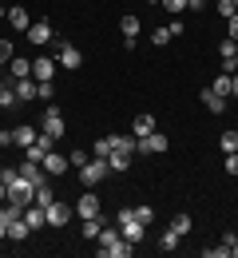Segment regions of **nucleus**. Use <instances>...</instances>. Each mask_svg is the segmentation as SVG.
Masks as SVG:
<instances>
[{
  "label": "nucleus",
  "instance_id": "nucleus-47",
  "mask_svg": "<svg viewBox=\"0 0 238 258\" xmlns=\"http://www.w3.org/2000/svg\"><path fill=\"white\" fill-rule=\"evenodd\" d=\"M226 72H238V52H234V60H230V68H226Z\"/></svg>",
  "mask_w": 238,
  "mask_h": 258
},
{
  "label": "nucleus",
  "instance_id": "nucleus-3",
  "mask_svg": "<svg viewBox=\"0 0 238 258\" xmlns=\"http://www.w3.org/2000/svg\"><path fill=\"white\" fill-rule=\"evenodd\" d=\"M167 147H171V139L159 127L151 131V135H143V139H135V155H163Z\"/></svg>",
  "mask_w": 238,
  "mask_h": 258
},
{
  "label": "nucleus",
  "instance_id": "nucleus-42",
  "mask_svg": "<svg viewBox=\"0 0 238 258\" xmlns=\"http://www.w3.org/2000/svg\"><path fill=\"white\" fill-rule=\"evenodd\" d=\"M36 99H52V80H44V84H40V92H36Z\"/></svg>",
  "mask_w": 238,
  "mask_h": 258
},
{
  "label": "nucleus",
  "instance_id": "nucleus-25",
  "mask_svg": "<svg viewBox=\"0 0 238 258\" xmlns=\"http://www.w3.org/2000/svg\"><path fill=\"white\" fill-rule=\"evenodd\" d=\"M171 230H175V234H179V238H187V234H191V226H195V223H191V215H175V219H171Z\"/></svg>",
  "mask_w": 238,
  "mask_h": 258
},
{
  "label": "nucleus",
  "instance_id": "nucleus-52",
  "mask_svg": "<svg viewBox=\"0 0 238 258\" xmlns=\"http://www.w3.org/2000/svg\"><path fill=\"white\" fill-rule=\"evenodd\" d=\"M234 8H238V0H234Z\"/></svg>",
  "mask_w": 238,
  "mask_h": 258
},
{
  "label": "nucleus",
  "instance_id": "nucleus-46",
  "mask_svg": "<svg viewBox=\"0 0 238 258\" xmlns=\"http://www.w3.org/2000/svg\"><path fill=\"white\" fill-rule=\"evenodd\" d=\"M4 238H8V223H0V242H4Z\"/></svg>",
  "mask_w": 238,
  "mask_h": 258
},
{
  "label": "nucleus",
  "instance_id": "nucleus-2",
  "mask_svg": "<svg viewBox=\"0 0 238 258\" xmlns=\"http://www.w3.org/2000/svg\"><path fill=\"white\" fill-rule=\"evenodd\" d=\"M107 175H111L107 159H96V155H92V159H88L84 167H80V183H84V187H100V183L107 179Z\"/></svg>",
  "mask_w": 238,
  "mask_h": 258
},
{
  "label": "nucleus",
  "instance_id": "nucleus-1",
  "mask_svg": "<svg viewBox=\"0 0 238 258\" xmlns=\"http://www.w3.org/2000/svg\"><path fill=\"white\" fill-rule=\"evenodd\" d=\"M96 242H100V258H131L135 254V242H127L119 234V226H103Z\"/></svg>",
  "mask_w": 238,
  "mask_h": 258
},
{
  "label": "nucleus",
  "instance_id": "nucleus-7",
  "mask_svg": "<svg viewBox=\"0 0 238 258\" xmlns=\"http://www.w3.org/2000/svg\"><path fill=\"white\" fill-rule=\"evenodd\" d=\"M40 167H44V171H48L52 179H60V175H64V171L71 167V163H68V155H56V147H52V151H48V155L40 159Z\"/></svg>",
  "mask_w": 238,
  "mask_h": 258
},
{
  "label": "nucleus",
  "instance_id": "nucleus-40",
  "mask_svg": "<svg viewBox=\"0 0 238 258\" xmlns=\"http://www.w3.org/2000/svg\"><path fill=\"white\" fill-rule=\"evenodd\" d=\"M163 8H167V12H175V16H179V12L187 8V0H163Z\"/></svg>",
  "mask_w": 238,
  "mask_h": 258
},
{
  "label": "nucleus",
  "instance_id": "nucleus-18",
  "mask_svg": "<svg viewBox=\"0 0 238 258\" xmlns=\"http://www.w3.org/2000/svg\"><path fill=\"white\" fill-rule=\"evenodd\" d=\"M119 32H123V40H135V36L143 32V24H139V16H135V12H127V16L119 20Z\"/></svg>",
  "mask_w": 238,
  "mask_h": 258
},
{
  "label": "nucleus",
  "instance_id": "nucleus-6",
  "mask_svg": "<svg viewBox=\"0 0 238 258\" xmlns=\"http://www.w3.org/2000/svg\"><path fill=\"white\" fill-rule=\"evenodd\" d=\"M60 68H68V72H75V68L84 64V56H80V48L71 44V40H60V60H56Z\"/></svg>",
  "mask_w": 238,
  "mask_h": 258
},
{
  "label": "nucleus",
  "instance_id": "nucleus-27",
  "mask_svg": "<svg viewBox=\"0 0 238 258\" xmlns=\"http://www.w3.org/2000/svg\"><path fill=\"white\" fill-rule=\"evenodd\" d=\"M234 52H238V44L226 36L222 44H218V60H222V68H230V60H234Z\"/></svg>",
  "mask_w": 238,
  "mask_h": 258
},
{
  "label": "nucleus",
  "instance_id": "nucleus-11",
  "mask_svg": "<svg viewBox=\"0 0 238 258\" xmlns=\"http://www.w3.org/2000/svg\"><path fill=\"white\" fill-rule=\"evenodd\" d=\"M52 76H56V60L36 56V60H32V80H36V84H44V80H52Z\"/></svg>",
  "mask_w": 238,
  "mask_h": 258
},
{
  "label": "nucleus",
  "instance_id": "nucleus-38",
  "mask_svg": "<svg viewBox=\"0 0 238 258\" xmlns=\"http://www.w3.org/2000/svg\"><path fill=\"white\" fill-rule=\"evenodd\" d=\"M222 167H226V175H238V151H230V155H226V163H222Z\"/></svg>",
  "mask_w": 238,
  "mask_h": 258
},
{
  "label": "nucleus",
  "instance_id": "nucleus-8",
  "mask_svg": "<svg viewBox=\"0 0 238 258\" xmlns=\"http://www.w3.org/2000/svg\"><path fill=\"white\" fill-rule=\"evenodd\" d=\"M75 215H80V219H96V215H103L100 199H96L92 191H84V195H80V203H75Z\"/></svg>",
  "mask_w": 238,
  "mask_h": 258
},
{
  "label": "nucleus",
  "instance_id": "nucleus-36",
  "mask_svg": "<svg viewBox=\"0 0 238 258\" xmlns=\"http://www.w3.org/2000/svg\"><path fill=\"white\" fill-rule=\"evenodd\" d=\"M68 163H71V167H75V171H80V167L88 163V151H71V155H68Z\"/></svg>",
  "mask_w": 238,
  "mask_h": 258
},
{
  "label": "nucleus",
  "instance_id": "nucleus-4",
  "mask_svg": "<svg viewBox=\"0 0 238 258\" xmlns=\"http://www.w3.org/2000/svg\"><path fill=\"white\" fill-rule=\"evenodd\" d=\"M40 131H44V135H52V139H60V135H64V115H60V107H56V103H48V107H44V115H40Z\"/></svg>",
  "mask_w": 238,
  "mask_h": 258
},
{
  "label": "nucleus",
  "instance_id": "nucleus-44",
  "mask_svg": "<svg viewBox=\"0 0 238 258\" xmlns=\"http://www.w3.org/2000/svg\"><path fill=\"white\" fill-rule=\"evenodd\" d=\"M187 8H191V12H203V8H206V0H187Z\"/></svg>",
  "mask_w": 238,
  "mask_h": 258
},
{
  "label": "nucleus",
  "instance_id": "nucleus-39",
  "mask_svg": "<svg viewBox=\"0 0 238 258\" xmlns=\"http://www.w3.org/2000/svg\"><path fill=\"white\" fill-rule=\"evenodd\" d=\"M226 36H230V40H234V44H238V12H234V16H230V20H226Z\"/></svg>",
  "mask_w": 238,
  "mask_h": 258
},
{
  "label": "nucleus",
  "instance_id": "nucleus-26",
  "mask_svg": "<svg viewBox=\"0 0 238 258\" xmlns=\"http://www.w3.org/2000/svg\"><path fill=\"white\" fill-rule=\"evenodd\" d=\"M80 230H84V238H100V230H103V215H96V219H84V223H80Z\"/></svg>",
  "mask_w": 238,
  "mask_h": 258
},
{
  "label": "nucleus",
  "instance_id": "nucleus-13",
  "mask_svg": "<svg viewBox=\"0 0 238 258\" xmlns=\"http://www.w3.org/2000/svg\"><path fill=\"white\" fill-rule=\"evenodd\" d=\"M119 234H123V238H127V242H143V238H147V223H139V219H131V223H123L119 226Z\"/></svg>",
  "mask_w": 238,
  "mask_h": 258
},
{
  "label": "nucleus",
  "instance_id": "nucleus-17",
  "mask_svg": "<svg viewBox=\"0 0 238 258\" xmlns=\"http://www.w3.org/2000/svg\"><path fill=\"white\" fill-rule=\"evenodd\" d=\"M8 24H12L16 32H28V28H32V16H28L24 8H8Z\"/></svg>",
  "mask_w": 238,
  "mask_h": 258
},
{
  "label": "nucleus",
  "instance_id": "nucleus-49",
  "mask_svg": "<svg viewBox=\"0 0 238 258\" xmlns=\"http://www.w3.org/2000/svg\"><path fill=\"white\" fill-rule=\"evenodd\" d=\"M0 20H8V8H4V4H0Z\"/></svg>",
  "mask_w": 238,
  "mask_h": 258
},
{
  "label": "nucleus",
  "instance_id": "nucleus-31",
  "mask_svg": "<svg viewBox=\"0 0 238 258\" xmlns=\"http://www.w3.org/2000/svg\"><path fill=\"white\" fill-rule=\"evenodd\" d=\"M218 96H230V72H222V76H214V84H210Z\"/></svg>",
  "mask_w": 238,
  "mask_h": 258
},
{
  "label": "nucleus",
  "instance_id": "nucleus-29",
  "mask_svg": "<svg viewBox=\"0 0 238 258\" xmlns=\"http://www.w3.org/2000/svg\"><path fill=\"white\" fill-rule=\"evenodd\" d=\"M92 155H96V159H107V155H111V139H107V135H100V139L92 143Z\"/></svg>",
  "mask_w": 238,
  "mask_h": 258
},
{
  "label": "nucleus",
  "instance_id": "nucleus-28",
  "mask_svg": "<svg viewBox=\"0 0 238 258\" xmlns=\"http://www.w3.org/2000/svg\"><path fill=\"white\" fill-rule=\"evenodd\" d=\"M218 147H222V155H230V151H238V127H234V131H222V139H218Z\"/></svg>",
  "mask_w": 238,
  "mask_h": 258
},
{
  "label": "nucleus",
  "instance_id": "nucleus-24",
  "mask_svg": "<svg viewBox=\"0 0 238 258\" xmlns=\"http://www.w3.org/2000/svg\"><path fill=\"white\" fill-rule=\"evenodd\" d=\"M159 250H163V254H175V250H179V234H175L171 226L159 234Z\"/></svg>",
  "mask_w": 238,
  "mask_h": 258
},
{
  "label": "nucleus",
  "instance_id": "nucleus-41",
  "mask_svg": "<svg viewBox=\"0 0 238 258\" xmlns=\"http://www.w3.org/2000/svg\"><path fill=\"white\" fill-rule=\"evenodd\" d=\"M131 219H135V207H123V211H119V219H115V223L123 226V223H131Z\"/></svg>",
  "mask_w": 238,
  "mask_h": 258
},
{
  "label": "nucleus",
  "instance_id": "nucleus-19",
  "mask_svg": "<svg viewBox=\"0 0 238 258\" xmlns=\"http://www.w3.org/2000/svg\"><path fill=\"white\" fill-rule=\"evenodd\" d=\"M155 127H159V123H155V115H135V123H131V135H135V139H143V135H151Z\"/></svg>",
  "mask_w": 238,
  "mask_h": 258
},
{
  "label": "nucleus",
  "instance_id": "nucleus-21",
  "mask_svg": "<svg viewBox=\"0 0 238 258\" xmlns=\"http://www.w3.org/2000/svg\"><path fill=\"white\" fill-rule=\"evenodd\" d=\"M32 234V226L24 223V219H16V223H8V242H24Z\"/></svg>",
  "mask_w": 238,
  "mask_h": 258
},
{
  "label": "nucleus",
  "instance_id": "nucleus-34",
  "mask_svg": "<svg viewBox=\"0 0 238 258\" xmlns=\"http://www.w3.org/2000/svg\"><path fill=\"white\" fill-rule=\"evenodd\" d=\"M135 219H139V223H155V211L143 203V207H135Z\"/></svg>",
  "mask_w": 238,
  "mask_h": 258
},
{
  "label": "nucleus",
  "instance_id": "nucleus-22",
  "mask_svg": "<svg viewBox=\"0 0 238 258\" xmlns=\"http://www.w3.org/2000/svg\"><path fill=\"white\" fill-rule=\"evenodd\" d=\"M8 76H12V80L32 76V60H16V56H12V60H8Z\"/></svg>",
  "mask_w": 238,
  "mask_h": 258
},
{
  "label": "nucleus",
  "instance_id": "nucleus-43",
  "mask_svg": "<svg viewBox=\"0 0 238 258\" xmlns=\"http://www.w3.org/2000/svg\"><path fill=\"white\" fill-rule=\"evenodd\" d=\"M8 143H12V131H8V127H0V151H4Z\"/></svg>",
  "mask_w": 238,
  "mask_h": 258
},
{
  "label": "nucleus",
  "instance_id": "nucleus-20",
  "mask_svg": "<svg viewBox=\"0 0 238 258\" xmlns=\"http://www.w3.org/2000/svg\"><path fill=\"white\" fill-rule=\"evenodd\" d=\"M24 223L32 226V230H40V226H48V219H44V207H40V203H32V207H24Z\"/></svg>",
  "mask_w": 238,
  "mask_h": 258
},
{
  "label": "nucleus",
  "instance_id": "nucleus-16",
  "mask_svg": "<svg viewBox=\"0 0 238 258\" xmlns=\"http://www.w3.org/2000/svg\"><path fill=\"white\" fill-rule=\"evenodd\" d=\"M36 139H40V127H12V143L16 147H32Z\"/></svg>",
  "mask_w": 238,
  "mask_h": 258
},
{
  "label": "nucleus",
  "instance_id": "nucleus-37",
  "mask_svg": "<svg viewBox=\"0 0 238 258\" xmlns=\"http://www.w3.org/2000/svg\"><path fill=\"white\" fill-rule=\"evenodd\" d=\"M12 60V40H0V64Z\"/></svg>",
  "mask_w": 238,
  "mask_h": 258
},
{
  "label": "nucleus",
  "instance_id": "nucleus-9",
  "mask_svg": "<svg viewBox=\"0 0 238 258\" xmlns=\"http://www.w3.org/2000/svg\"><path fill=\"white\" fill-rule=\"evenodd\" d=\"M20 175H24V179H28L32 187H40V183H48V179H52V175H48V171H44L40 163H32V159H24V163H20Z\"/></svg>",
  "mask_w": 238,
  "mask_h": 258
},
{
  "label": "nucleus",
  "instance_id": "nucleus-45",
  "mask_svg": "<svg viewBox=\"0 0 238 258\" xmlns=\"http://www.w3.org/2000/svg\"><path fill=\"white\" fill-rule=\"evenodd\" d=\"M230 96H238V72H230Z\"/></svg>",
  "mask_w": 238,
  "mask_h": 258
},
{
  "label": "nucleus",
  "instance_id": "nucleus-32",
  "mask_svg": "<svg viewBox=\"0 0 238 258\" xmlns=\"http://www.w3.org/2000/svg\"><path fill=\"white\" fill-rule=\"evenodd\" d=\"M175 36H171V28H151V44L155 48H163V44H171Z\"/></svg>",
  "mask_w": 238,
  "mask_h": 258
},
{
  "label": "nucleus",
  "instance_id": "nucleus-50",
  "mask_svg": "<svg viewBox=\"0 0 238 258\" xmlns=\"http://www.w3.org/2000/svg\"><path fill=\"white\" fill-rule=\"evenodd\" d=\"M147 4H163V0H147Z\"/></svg>",
  "mask_w": 238,
  "mask_h": 258
},
{
  "label": "nucleus",
  "instance_id": "nucleus-10",
  "mask_svg": "<svg viewBox=\"0 0 238 258\" xmlns=\"http://www.w3.org/2000/svg\"><path fill=\"white\" fill-rule=\"evenodd\" d=\"M12 92H16V99H20V103H28V99H36L40 84H36L32 76H24V80H12Z\"/></svg>",
  "mask_w": 238,
  "mask_h": 258
},
{
  "label": "nucleus",
  "instance_id": "nucleus-5",
  "mask_svg": "<svg viewBox=\"0 0 238 258\" xmlns=\"http://www.w3.org/2000/svg\"><path fill=\"white\" fill-rule=\"evenodd\" d=\"M71 215H75V211H71L68 203H56V199L44 207V219H48V226H56V230H60V226H68Z\"/></svg>",
  "mask_w": 238,
  "mask_h": 258
},
{
  "label": "nucleus",
  "instance_id": "nucleus-51",
  "mask_svg": "<svg viewBox=\"0 0 238 258\" xmlns=\"http://www.w3.org/2000/svg\"><path fill=\"white\" fill-rule=\"evenodd\" d=\"M0 127H4V119H0Z\"/></svg>",
  "mask_w": 238,
  "mask_h": 258
},
{
  "label": "nucleus",
  "instance_id": "nucleus-33",
  "mask_svg": "<svg viewBox=\"0 0 238 258\" xmlns=\"http://www.w3.org/2000/svg\"><path fill=\"white\" fill-rule=\"evenodd\" d=\"M36 203H40V207H48V203H52V179L36 187Z\"/></svg>",
  "mask_w": 238,
  "mask_h": 258
},
{
  "label": "nucleus",
  "instance_id": "nucleus-35",
  "mask_svg": "<svg viewBox=\"0 0 238 258\" xmlns=\"http://www.w3.org/2000/svg\"><path fill=\"white\" fill-rule=\"evenodd\" d=\"M234 12H238V8H234V0H218V16H226V20H230Z\"/></svg>",
  "mask_w": 238,
  "mask_h": 258
},
{
  "label": "nucleus",
  "instance_id": "nucleus-14",
  "mask_svg": "<svg viewBox=\"0 0 238 258\" xmlns=\"http://www.w3.org/2000/svg\"><path fill=\"white\" fill-rule=\"evenodd\" d=\"M111 139V151L115 155H135V135L127 131V135H107Z\"/></svg>",
  "mask_w": 238,
  "mask_h": 258
},
{
  "label": "nucleus",
  "instance_id": "nucleus-12",
  "mask_svg": "<svg viewBox=\"0 0 238 258\" xmlns=\"http://www.w3.org/2000/svg\"><path fill=\"white\" fill-rule=\"evenodd\" d=\"M52 24H48V20H32V28H28V40H32V44H40V48H44V44H52Z\"/></svg>",
  "mask_w": 238,
  "mask_h": 258
},
{
  "label": "nucleus",
  "instance_id": "nucleus-23",
  "mask_svg": "<svg viewBox=\"0 0 238 258\" xmlns=\"http://www.w3.org/2000/svg\"><path fill=\"white\" fill-rule=\"evenodd\" d=\"M12 107H20V99H16V92H12V80L0 88V111H12Z\"/></svg>",
  "mask_w": 238,
  "mask_h": 258
},
{
  "label": "nucleus",
  "instance_id": "nucleus-30",
  "mask_svg": "<svg viewBox=\"0 0 238 258\" xmlns=\"http://www.w3.org/2000/svg\"><path fill=\"white\" fill-rule=\"evenodd\" d=\"M107 167H111V171H127V167H131V155H115V151H111V155H107Z\"/></svg>",
  "mask_w": 238,
  "mask_h": 258
},
{
  "label": "nucleus",
  "instance_id": "nucleus-48",
  "mask_svg": "<svg viewBox=\"0 0 238 258\" xmlns=\"http://www.w3.org/2000/svg\"><path fill=\"white\" fill-rule=\"evenodd\" d=\"M4 199H8V187H4V183H0V203H4Z\"/></svg>",
  "mask_w": 238,
  "mask_h": 258
},
{
  "label": "nucleus",
  "instance_id": "nucleus-15",
  "mask_svg": "<svg viewBox=\"0 0 238 258\" xmlns=\"http://www.w3.org/2000/svg\"><path fill=\"white\" fill-rule=\"evenodd\" d=\"M203 107L214 111V115H222V111H226V96H218L214 88H203Z\"/></svg>",
  "mask_w": 238,
  "mask_h": 258
}]
</instances>
